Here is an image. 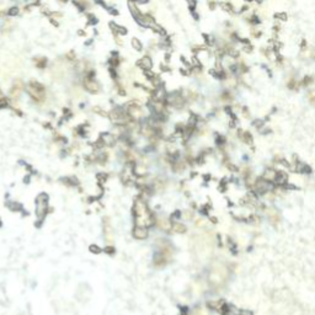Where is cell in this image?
Here are the masks:
<instances>
[{"instance_id":"cell-1","label":"cell","mask_w":315,"mask_h":315,"mask_svg":"<svg viewBox=\"0 0 315 315\" xmlns=\"http://www.w3.org/2000/svg\"><path fill=\"white\" fill-rule=\"evenodd\" d=\"M83 85H84V88H85L88 91H90V93H93V94H96V93H99V90H100L99 83H97L96 80H94V79H84Z\"/></svg>"},{"instance_id":"cell-2","label":"cell","mask_w":315,"mask_h":315,"mask_svg":"<svg viewBox=\"0 0 315 315\" xmlns=\"http://www.w3.org/2000/svg\"><path fill=\"white\" fill-rule=\"evenodd\" d=\"M133 235L135 239H145L148 236V231L143 225H135L133 229Z\"/></svg>"},{"instance_id":"cell-3","label":"cell","mask_w":315,"mask_h":315,"mask_svg":"<svg viewBox=\"0 0 315 315\" xmlns=\"http://www.w3.org/2000/svg\"><path fill=\"white\" fill-rule=\"evenodd\" d=\"M138 66L143 70H146V69H151L153 68V60L150 59V57H143L142 59L138 60Z\"/></svg>"},{"instance_id":"cell-4","label":"cell","mask_w":315,"mask_h":315,"mask_svg":"<svg viewBox=\"0 0 315 315\" xmlns=\"http://www.w3.org/2000/svg\"><path fill=\"white\" fill-rule=\"evenodd\" d=\"M128 8H129V11H131V14H132V16L135 19V21L142 16V13L138 10V8L135 6V3L134 2H132V0H129V3H128Z\"/></svg>"},{"instance_id":"cell-5","label":"cell","mask_w":315,"mask_h":315,"mask_svg":"<svg viewBox=\"0 0 315 315\" xmlns=\"http://www.w3.org/2000/svg\"><path fill=\"white\" fill-rule=\"evenodd\" d=\"M110 27L112 28V31H113L115 35L122 36V35H126V33H127V28H126V27L120 26V25H117V24H115V22H111V24H110Z\"/></svg>"},{"instance_id":"cell-6","label":"cell","mask_w":315,"mask_h":315,"mask_svg":"<svg viewBox=\"0 0 315 315\" xmlns=\"http://www.w3.org/2000/svg\"><path fill=\"white\" fill-rule=\"evenodd\" d=\"M220 8L224 10V11H228V13H230V14H234L235 11V8H234V5L230 3V2H224V3H220Z\"/></svg>"},{"instance_id":"cell-7","label":"cell","mask_w":315,"mask_h":315,"mask_svg":"<svg viewBox=\"0 0 315 315\" xmlns=\"http://www.w3.org/2000/svg\"><path fill=\"white\" fill-rule=\"evenodd\" d=\"M246 20H248V22H249L250 25H252V26H257V25L261 22L260 17H259L256 14H252V15H251L250 17H248Z\"/></svg>"},{"instance_id":"cell-8","label":"cell","mask_w":315,"mask_h":315,"mask_svg":"<svg viewBox=\"0 0 315 315\" xmlns=\"http://www.w3.org/2000/svg\"><path fill=\"white\" fill-rule=\"evenodd\" d=\"M132 47H133V49H135V51H138V52H140L142 49H143V43L138 40V38H132Z\"/></svg>"},{"instance_id":"cell-9","label":"cell","mask_w":315,"mask_h":315,"mask_svg":"<svg viewBox=\"0 0 315 315\" xmlns=\"http://www.w3.org/2000/svg\"><path fill=\"white\" fill-rule=\"evenodd\" d=\"M33 62H35V64H36V66H37V68H40V69H43V68L46 66L47 59H46V58H36Z\"/></svg>"},{"instance_id":"cell-10","label":"cell","mask_w":315,"mask_h":315,"mask_svg":"<svg viewBox=\"0 0 315 315\" xmlns=\"http://www.w3.org/2000/svg\"><path fill=\"white\" fill-rule=\"evenodd\" d=\"M313 83H314V78H313V76H304L303 80L300 82V85H303V86H309V85L313 84Z\"/></svg>"},{"instance_id":"cell-11","label":"cell","mask_w":315,"mask_h":315,"mask_svg":"<svg viewBox=\"0 0 315 315\" xmlns=\"http://www.w3.org/2000/svg\"><path fill=\"white\" fill-rule=\"evenodd\" d=\"M275 19H277L278 21H286L287 20V14L286 13H277L273 15Z\"/></svg>"},{"instance_id":"cell-12","label":"cell","mask_w":315,"mask_h":315,"mask_svg":"<svg viewBox=\"0 0 315 315\" xmlns=\"http://www.w3.org/2000/svg\"><path fill=\"white\" fill-rule=\"evenodd\" d=\"M19 8L17 6H14V8H10L9 10H8V15L9 16H15V15H17L19 14Z\"/></svg>"},{"instance_id":"cell-13","label":"cell","mask_w":315,"mask_h":315,"mask_svg":"<svg viewBox=\"0 0 315 315\" xmlns=\"http://www.w3.org/2000/svg\"><path fill=\"white\" fill-rule=\"evenodd\" d=\"M217 5H218L217 0H209V2H208V6H209L211 10H214L217 8Z\"/></svg>"},{"instance_id":"cell-14","label":"cell","mask_w":315,"mask_h":315,"mask_svg":"<svg viewBox=\"0 0 315 315\" xmlns=\"http://www.w3.org/2000/svg\"><path fill=\"white\" fill-rule=\"evenodd\" d=\"M88 19H89V24H90V25H93V24H96V22H97L96 17H95L94 15H89V16H88Z\"/></svg>"},{"instance_id":"cell-15","label":"cell","mask_w":315,"mask_h":315,"mask_svg":"<svg viewBox=\"0 0 315 315\" xmlns=\"http://www.w3.org/2000/svg\"><path fill=\"white\" fill-rule=\"evenodd\" d=\"M132 2H134V3L137 2V3H139V4H146L149 0H132Z\"/></svg>"},{"instance_id":"cell-16","label":"cell","mask_w":315,"mask_h":315,"mask_svg":"<svg viewBox=\"0 0 315 315\" xmlns=\"http://www.w3.org/2000/svg\"><path fill=\"white\" fill-rule=\"evenodd\" d=\"M264 2V0H255V3H257V4H261Z\"/></svg>"},{"instance_id":"cell-17","label":"cell","mask_w":315,"mask_h":315,"mask_svg":"<svg viewBox=\"0 0 315 315\" xmlns=\"http://www.w3.org/2000/svg\"><path fill=\"white\" fill-rule=\"evenodd\" d=\"M255 0H245V3H254Z\"/></svg>"}]
</instances>
